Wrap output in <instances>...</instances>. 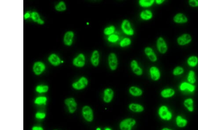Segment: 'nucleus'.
<instances>
[{
	"mask_svg": "<svg viewBox=\"0 0 198 130\" xmlns=\"http://www.w3.org/2000/svg\"><path fill=\"white\" fill-rule=\"evenodd\" d=\"M159 116L161 119L166 121H169L172 119V113L166 106L162 105L158 110Z\"/></svg>",
	"mask_w": 198,
	"mask_h": 130,
	"instance_id": "f257e3e1",
	"label": "nucleus"
},
{
	"mask_svg": "<svg viewBox=\"0 0 198 130\" xmlns=\"http://www.w3.org/2000/svg\"><path fill=\"white\" fill-rule=\"evenodd\" d=\"M136 124V122L133 118H127L121 121L119 127L121 130H131Z\"/></svg>",
	"mask_w": 198,
	"mask_h": 130,
	"instance_id": "f03ea898",
	"label": "nucleus"
},
{
	"mask_svg": "<svg viewBox=\"0 0 198 130\" xmlns=\"http://www.w3.org/2000/svg\"><path fill=\"white\" fill-rule=\"evenodd\" d=\"M158 50L162 54H165L168 50V46L166 42L162 37H159L156 43Z\"/></svg>",
	"mask_w": 198,
	"mask_h": 130,
	"instance_id": "7ed1b4c3",
	"label": "nucleus"
},
{
	"mask_svg": "<svg viewBox=\"0 0 198 130\" xmlns=\"http://www.w3.org/2000/svg\"><path fill=\"white\" fill-rule=\"evenodd\" d=\"M177 43L181 46H184L189 44L192 41V36L190 34H184L178 37Z\"/></svg>",
	"mask_w": 198,
	"mask_h": 130,
	"instance_id": "20e7f679",
	"label": "nucleus"
},
{
	"mask_svg": "<svg viewBox=\"0 0 198 130\" xmlns=\"http://www.w3.org/2000/svg\"><path fill=\"white\" fill-rule=\"evenodd\" d=\"M83 118L88 122H91L94 120V113L93 110L88 106L83 107L82 110Z\"/></svg>",
	"mask_w": 198,
	"mask_h": 130,
	"instance_id": "39448f33",
	"label": "nucleus"
},
{
	"mask_svg": "<svg viewBox=\"0 0 198 130\" xmlns=\"http://www.w3.org/2000/svg\"><path fill=\"white\" fill-rule=\"evenodd\" d=\"M108 64L110 68L112 71H115L118 67V60L116 55L114 53H111L109 55Z\"/></svg>",
	"mask_w": 198,
	"mask_h": 130,
	"instance_id": "423d86ee",
	"label": "nucleus"
},
{
	"mask_svg": "<svg viewBox=\"0 0 198 130\" xmlns=\"http://www.w3.org/2000/svg\"><path fill=\"white\" fill-rule=\"evenodd\" d=\"M121 28L122 31L126 35L129 36H133L134 35V30L131 27V24L129 20L127 19L123 20L121 23Z\"/></svg>",
	"mask_w": 198,
	"mask_h": 130,
	"instance_id": "0eeeda50",
	"label": "nucleus"
},
{
	"mask_svg": "<svg viewBox=\"0 0 198 130\" xmlns=\"http://www.w3.org/2000/svg\"><path fill=\"white\" fill-rule=\"evenodd\" d=\"M88 83V81L86 77H82L77 82L72 84L73 88L76 90H81L86 87Z\"/></svg>",
	"mask_w": 198,
	"mask_h": 130,
	"instance_id": "6e6552de",
	"label": "nucleus"
},
{
	"mask_svg": "<svg viewBox=\"0 0 198 130\" xmlns=\"http://www.w3.org/2000/svg\"><path fill=\"white\" fill-rule=\"evenodd\" d=\"M179 88L181 92L188 91L190 93H193L196 90V87L193 84L185 82L181 83Z\"/></svg>",
	"mask_w": 198,
	"mask_h": 130,
	"instance_id": "1a4fd4ad",
	"label": "nucleus"
},
{
	"mask_svg": "<svg viewBox=\"0 0 198 130\" xmlns=\"http://www.w3.org/2000/svg\"><path fill=\"white\" fill-rule=\"evenodd\" d=\"M66 105L67 106L70 113H73L77 109V104L75 99L73 98L67 99L64 101Z\"/></svg>",
	"mask_w": 198,
	"mask_h": 130,
	"instance_id": "9d476101",
	"label": "nucleus"
},
{
	"mask_svg": "<svg viewBox=\"0 0 198 130\" xmlns=\"http://www.w3.org/2000/svg\"><path fill=\"white\" fill-rule=\"evenodd\" d=\"M149 72L151 79L153 81H158L160 79V71L157 67L155 66L151 67L150 68Z\"/></svg>",
	"mask_w": 198,
	"mask_h": 130,
	"instance_id": "9b49d317",
	"label": "nucleus"
},
{
	"mask_svg": "<svg viewBox=\"0 0 198 130\" xmlns=\"http://www.w3.org/2000/svg\"><path fill=\"white\" fill-rule=\"evenodd\" d=\"M173 20L177 24H185L188 21V18L184 14L178 13L173 17Z\"/></svg>",
	"mask_w": 198,
	"mask_h": 130,
	"instance_id": "f8f14e48",
	"label": "nucleus"
},
{
	"mask_svg": "<svg viewBox=\"0 0 198 130\" xmlns=\"http://www.w3.org/2000/svg\"><path fill=\"white\" fill-rule=\"evenodd\" d=\"M86 59L85 56L82 54H80L78 56L73 59V63L74 66L77 67H83L85 65Z\"/></svg>",
	"mask_w": 198,
	"mask_h": 130,
	"instance_id": "ddd939ff",
	"label": "nucleus"
},
{
	"mask_svg": "<svg viewBox=\"0 0 198 130\" xmlns=\"http://www.w3.org/2000/svg\"><path fill=\"white\" fill-rule=\"evenodd\" d=\"M103 99L104 101L106 103H109L112 101L113 98V90L111 88H107L104 91Z\"/></svg>",
	"mask_w": 198,
	"mask_h": 130,
	"instance_id": "4468645a",
	"label": "nucleus"
},
{
	"mask_svg": "<svg viewBox=\"0 0 198 130\" xmlns=\"http://www.w3.org/2000/svg\"><path fill=\"white\" fill-rule=\"evenodd\" d=\"M145 53L149 59L152 62H155L157 60V57L153 50L150 47H147L145 48Z\"/></svg>",
	"mask_w": 198,
	"mask_h": 130,
	"instance_id": "2eb2a0df",
	"label": "nucleus"
},
{
	"mask_svg": "<svg viewBox=\"0 0 198 130\" xmlns=\"http://www.w3.org/2000/svg\"><path fill=\"white\" fill-rule=\"evenodd\" d=\"M175 122L177 127L181 128L186 127L188 124V120L180 115H177L176 117Z\"/></svg>",
	"mask_w": 198,
	"mask_h": 130,
	"instance_id": "dca6fc26",
	"label": "nucleus"
},
{
	"mask_svg": "<svg viewBox=\"0 0 198 130\" xmlns=\"http://www.w3.org/2000/svg\"><path fill=\"white\" fill-rule=\"evenodd\" d=\"M131 68L134 74L138 76H142L143 74V70L138 65V62L136 60H133L130 64Z\"/></svg>",
	"mask_w": 198,
	"mask_h": 130,
	"instance_id": "f3484780",
	"label": "nucleus"
},
{
	"mask_svg": "<svg viewBox=\"0 0 198 130\" xmlns=\"http://www.w3.org/2000/svg\"><path fill=\"white\" fill-rule=\"evenodd\" d=\"M183 105L189 112H193L194 110V101L193 99L191 98H187L185 99L183 102Z\"/></svg>",
	"mask_w": 198,
	"mask_h": 130,
	"instance_id": "a211bd4d",
	"label": "nucleus"
},
{
	"mask_svg": "<svg viewBox=\"0 0 198 130\" xmlns=\"http://www.w3.org/2000/svg\"><path fill=\"white\" fill-rule=\"evenodd\" d=\"M45 65L41 62H37L33 66V71L36 75L42 74L45 69Z\"/></svg>",
	"mask_w": 198,
	"mask_h": 130,
	"instance_id": "6ab92c4d",
	"label": "nucleus"
},
{
	"mask_svg": "<svg viewBox=\"0 0 198 130\" xmlns=\"http://www.w3.org/2000/svg\"><path fill=\"white\" fill-rule=\"evenodd\" d=\"M73 36H74V34L72 31H68L65 34L64 39H63L65 44L68 46L71 45L73 43Z\"/></svg>",
	"mask_w": 198,
	"mask_h": 130,
	"instance_id": "aec40b11",
	"label": "nucleus"
},
{
	"mask_svg": "<svg viewBox=\"0 0 198 130\" xmlns=\"http://www.w3.org/2000/svg\"><path fill=\"white\" fill-rule=\"evenodd\" d=\"M175 91L172 88L164 89L161 92V96L164 98H169L174 96Z\"/></svg>",
	"mask_w": 198,
	"mask_h": 130,
	"instance_id": "412c9836",
	"label": "nucleus"
},
{
	"mask_svg": "<svg viewBox=\"0 0 198 130\" xmlns=\"http://www.w3.org/2000/svg\"><path fill=\"white\" fill-rule=\"evenodd\" d=\"M100 55L98 51L95 50L93 52L91 57V61L92 64L94 67H97L100 62Z\"/></svg>",
	"mask_w": 198,
	"mask_h": 130,
	"instance_id": "4be33fe9",
	"label": "nucleus"
},
{
	"mask_svg": "<svg viewBox=\"0 0 198 130\" xmlns=\"http://www.w3.org/2000/svg\"><path fill=\"white\" fill-rule=\"evenodd\" d=\"M187 63L188 65L191 67H196L198 64V57L196 56L193 55L190 56L187 59Z\"/></svg>",
	"mask_w": 198,
	"mask_h": 130,
	"instance_id": "5701e85b",
	"label": "nucleus"
},
{
	"mask_svg": "<svg viewBox=\"0 0 198 130\" xmlns=\"http://www.w3.org/2000/svg\"><path fill=\"white\" fill-rule=\"evenodd\" d=\"M129 109L134 112L140 113L144 110V107L143 106L137 103H131L129 106Z\"/></svg>",
	"mask_w": 198,
	"mask_h": 130,
	"instance_id": "b1692460",
	"label": "nucleus"
},
{
	"mask_svg": "<svg viewBox=\"0 0 198 130\" xmlns=\"http://www.w3.org/2000/svg\"><path fill=\"white\" fill-rule=\"evenodd\" d=\"M49 60L50 63L54 66H58L61 63V60L57 55L55 54H52L49 57Z\"/></svg>",
	"mask_w": 198,
	"mask_h": 130,
	"instance_id": "393cba45",
	"label": "nucleus"
},
{
	"mask_svg": "<svg viewBox=\"0 0 198 130\" xmlns=\"http://www.w3.org/2000/svg\"><path fill=\"white\" fill-rule=\"evenodd\" d=\"M129 92L131 95L134 96H140L143 94V91L141 89L137 87L132 86L129 89Z\"/></svg>",
	"mask_w": 198,
	"mask_h": 130,
	"instance_id": "a878e982",
	"label": "nucleus"
},
{
	"mask_svg": "<svg viewBox=\"0 0 198 130\" xmlns=\"http://www.w3.org/2000/svg\"><path fill=\"white\" fill-rule=\"evenodd\" d=\"M140 17L143 20H149L152 18L153 14L151 11L148 10L143 11L140 15Z\"/></svg>",
	"mask_w": 198,
	"mask_h": 130,
	"instance_id": "bb28decb",
	"label": "nucleus"
},
{
	"mask_svg": "<svg viewBox=\"0 0 198 130\" xmlns=\"http://www.w3.org/2000/svg\"><path fill=\"white\" fill-rule=\"evenodd\" d=\"M187 79L188 83L193 85L196 83V73L195 71L193 70H190L188 73Z\"/></svg>",
	"mask_w": 198,
	"mask_h": 130,
	"instance_id": "cd10ccee",
	"label": "nucleus"
},
{
	"mask_svg": "<svg viewBox=\"0 0 198 130\" xmlns=\"http://www.w3.org/2000/svg\"><path fill=\"white\" fill-rule=\"evenodd\" d=\"M155 2L154 0H140L139 1V3L141 6L144 8H148L152 6Z\"/></svg>",
	"mask_w": 198,
	"mask_h": 130,
	"instance_id": "c85d7f7f",
	"label": "nucleus"
},
{
	"mask_svg": "<svg viewBox=\"0 0 198 130\" xmlns=\"http://www.w3.org/2000/svg\"><path fill=\"white\" fill-rule=\"evenodd\" d=\"M31 18L33 19V21H35V22H37L39 24L42 25V24H44V21L40 18V16H39L38 13L36 12H32L31 14Z\"/></svg>",
	"mask_w": 198,
	"mask_h": 130,
	"instance_id": "c756f323",
	"label": "nucleus"
},
{
	"mask_svg": "<svg viewBox=\"0 0 198 130\" xmlns=\"http://www.w3.org/2000/svg\"><path fill=\"white\" fill-rule=\"evenodd\" d=\"M184 72V69L181 66H177L173 69L172 74L174 76H179L182 75Z\"/></svg>",
	"mask_w": 198,
	"mask_h": 130,
	"instance_id": "7c9ffc66",
	"label": "nucleus"
},
{
	"mask_svg": "<svg viewBox=\"0 0 198 130\" xmlns=\"http://www.w3.org/2000/svg\"><path fill=\"white\" fill-rule=\"evenodd\" d=\"M47 100V99L46 97H39L35 99V103L37 105H45L46 102Z\"/></svg>",
	"mask_w": 198,
	"mask_h": 130,
	"instance_id": "2f4dec72",
	"label": "nucleus"
},
{
	"mask_svg": "<svg viewBox=\"0 0 198 130\" xmlns=\"http://www.w3.org/2000/svg\"><path fill=\"white\" fill-rule=\"evenodd\" d=\"M115 30V27L114 25H111L109 27H107L104 30V34L106 35H111L114 33Z\"/></svg>",
	"mask_w": 198,
	"mask_h": 130,
	"instance_id": "473e14b6",
	"label": "nucleus"
},
{
	"mask_svg": "<svg viewBox=\"0 0 198 130\" xmlns=\"http://www.w3.org/2000/svg\"><path fill=\"white\" fill-rule=\"evenodd\" d=\"M55 8L58 11H63L66 9V6L64 2H60L56 6Z\"/></svg>",
	"mask_w": 198,
	"mask_h": 130,
	"instance_id": "72a5a7b5",
	"label": "nucleus"
},
{
	"mask_svg": "<svg viewBox=\"0 0 198 130\" xmlns=\"http://www.w3.org/2000/svg\"><path fill=\"white\" fill-rule=\"evenodd\" d=\"M48 89L49 87L47 86H38L36 88V91L40 93L47 92Z\"/></svg>",
	"mask_w": 198,
	"mask_h": 130,
	"instance_id": "f704fd0d",
	"label": "nucleus"
},
{
	"mask_svg": "<svg viewBox=\"0 0 198 130\" xmlns=\"http://www.w3.org/2000/svg\"><path fill=\"white\" fill-rule=\"evenodd\" d=\"M131 44V41L129 38H125L123 39L122 41H121L120 45L121 47H124L128 46L130 44Z\"/></svg>",
	"mask_w": 198,
	"mask_h": 130,
	"instance_id": "c9c22d12",
	"label": "nucleus"
},
{
	"mask_svg": "<svg viewBox=\"0 0 198 130\" xmlns=\"http://www.w3.org/2000/svg\"><path fill=\"white\" fill-rule=\"evenodd\" d=\"M119 38L118 36L116 35H111L109 37L108 41L111 43H115L118 41Z\"/></svg>",
	"mask_w": 198,
	"mask_h": 130,
	"instance_id": "e433bc0d",
	"label": "nucleus"
},
{
	"mask_svg": "<svg viewBox=\"0 0 198 130\" xmlns=\"http://www.w3.org/2000/svg\"><path fill=\"white\" fill-rule=\"evenodd\" d=\"M189 4L191 7H198V0H190Z\"/></svg>",
	"mask_w": 198,
	"mask_h": 130,
	"instance_id": "4c0bfd02",
	"label": "nucleus"
},
{
	"mask_svg": "<svg viewBox=\"0 0 198 130\" xmlns=\"http://www.w3.org/2000/svg\"><path fill=\"white\" fill-rule=\"evenodd\" d=\"M46 113H42V112H38V113H36V115H35L36 118L39 119H44L46 117Z\"/></svg>",
	"mask_w": 198,
	"mask_h": 130,
	"instance_id": "58836bf2",
	"label": "nucleus"
},
{
	"mask_svg": "<svg viewBox=\"0 0 198 130\" xmlns=\"http://www.w3.org/2000/svg\"><path fill=\"white\" fill-rule=\"evenodd\" d=\"M32 130H44L42 127L35 126L32 128Z\"/></svg>",
	"mask_w": 198,
	"mask_h": 130,
	"instance_id": "ea45409f",
	"label": "nucleus"
},
{
	"mask_svg": "<svg viewBox=\"0 0 198 130\" xmlns=\"http://www.w3.org/2000/svg\"><path fill=\"white\" fill-rule=\"evenodd\" d=\"M165 2V1L163 0H156L155 1L156 3L158 5H161Z\"/></svg>",
	"mask_w": 198,
	"mask_h": 130,
	"instance_id": "a19ab883",
	"label": "nucleus"
},
{
	"mask_svg": "<svg viewBox=\"0 0 198 130\" xmlns=\"http://www.w3.org/2000/svg\"><path fill=\"white\" fill-rule=\"evenodd\" d=\"M30 15H30L29 13H26L24 15V18H26V19H27V18H29L30 17Z\"/></svg>",
	"mask_w": 198,
	"mask_h": 130,
	"instance_id": "79ce46f5",
	"label": "nucleus"
},
{
	"mask_svg": "<svg viewBox=\"0 0 198 130\" xmlns=\"http://www.w3.org/2000/svg\"><path fill=\"white\" fill-rule=\"evenodd\" d=\"M161 130H173L171 129L170 128H162V129Z\"/></svg>",
	"mask_w": 198,
	"mask_h": 130,
	"instance_id": "37998d69",
	"label": "nucleus"
},
{
	"mask_svg": "<svg viewBox=\"0 0 198 130\" xmlns=\"http://www.w3.org/2000/svg\"><path fill=\"white\" fill-rule=\"evenodd\" d=\"M105 130H111V129H110L109 128H106L105 129Z\"/></svg>",
	"mask_w": 198,
	"mask_h": 130,
	"instance_id": "c03bdc74",
	"label": "nucleus"
},
{
	"mask_svg": "<svg viewBox=\"0 0 198 130\" xmlns=\"http://www.w3.org/2000/svg\"><path fill=\"white\" fill-rule=\"evenodd\" d=\"M101 130V128H97V130Z\"/></svg>",
	"mask_w": 198,
	"mask_h": 130,
	"instance_id": "a18cd8bd",
	"label": "nucleus"
}]
</instances>
